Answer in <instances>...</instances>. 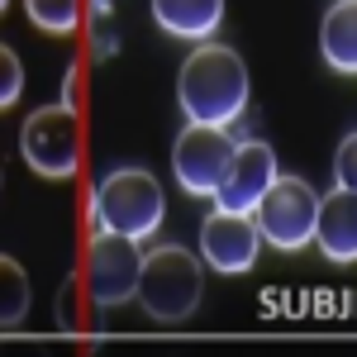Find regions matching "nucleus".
<instances>
[{"mask_svg": "<svg viewBox=\"0 0 357 357\" xmlns=\"http://www.w3.org/2000/svg\"><path fill=\"white\" fill-rule=\"evenodd\" d=\"M176 100L191 124H238L248 110V67L224 43H200L176 77Z\"/></svg>", "mask_w": 357, "mask_h": 357, "instance_id": "obj_1", "label": "nucleus"}, {"mask_svg": "<svg viewBox=\"0 0 357 357\" xmlns=\"http://www.w3.org/2000/svg\"><path fill=\"white\" fill-rule=\"evenodd\" d=\"M138 305L153 324H186L200 301H205V262L181 243H158L143 252V272H138Z\"/></svg>", "mask_w": 357, "mask_h": 357, "instance_id": "obj_2", "label": "nucleus"}, {"mask_svg": "<svg viewBox=\"0 0 357 357\" xmlns=\"http://www.w3.org/2000/svg\"><path fill=\"white\" fill-rule=\"evenodd\" d=\"M91 220L96 229H114L124 238H153L167 220L162 181L148 167H114L91 195Z\"/></svg>", "mask_w": 357, "mask_h": 357, "instance_id": "obj_3", "label": "nucleus"}, {"mask_svg": "<svg viewBox=\"0 0 357 357\" xmlns=\"http://www.w3.org/2000/svg\"><path fill=\"white\" fill-rule=\"evenodd\" d=\"M20 153H24V162L38 176L72 181L77 167H82V124H77V110H67L62 100L33 110L24 119V129H20Z\"/></svg>", "mask_w": 357, "mask_h": 357, "instance_id": "obj_4", "label": "nucleus"}, {"mask_svg": "<svg viewBox=\"0 0 357 357\" xmlns=\"http://www.w3.org/2000/svg\"><path fill=\"white\" fill-rule=\"evenodd\" d=\"M252 224L262 229V243H272L276 252H301V248L314 243L319 191L305 176H276V186L252 210Z\"/></svg>", "mask_w": 357, "mask_h": 357, "instance_id": "obj_5", "label": "nucleus"}, {"mask_svg": "<svg viewBox=\"0 0 357 357\" xmlns=\"http://www.w3.org/2000/svg\"><path fill=\"white\" fill-rule=\"evenodd\" d=\"M238 153V138L220 129V124H186L176 134V148H172V176L176 186L195 200H215L224 172Z\"/></svg>", "mask_w": 357, "mask_h": 357, "instance_id": "obj_6", "label": "nucleus"}, {"mask_svg": "<svg viewBox=\"0 0 357 357\" xmlns=\"http://www.w3.org/2000/svg\"><path fill=\"white\" fill-rule=\"evenodd\" d=\"M138 272H143V252L138 238H124L114 229H96L86 243V291L96 310H114V305L134 301L138 296Z\"/></svg>", "mask_w": 357, "mask_h": 357, "instance_id": "obj_7", "label": "nucleus"}, {"mask_svg": "<svg viewBox=\"0 0 357 357\" xmlns=\"http://www.w3.org/2000/svg\"><path fill=\"white\" fill-rule=\"evenodd\" d=\"M262 252V229L252 224V215H234V210H210L200 224V257L224 276H243L257 267Z\"/></svg>", "mask_w": 357, "mask_h": 357, "instance_id": "obj_8", "label": "nucleus"}, {"mask_svg": "<svg viewBox=\"0 0 357 357\" xmlns=\"http://www.w3.org/2000/svg\"><path fill=\"white\" fill-rule=\"evenodd\" d=\"M281 167H276V153L257 138H238V153L224 172L220 191H215V205L220 210H234V215H252L262 205V195L276 186Z\"/></svg>", "mask_w": 357, "mask_h": 357, "instance_id": "obj_9", "label": "nucleus"}, {"mask_svg": "<svg viewBox=\"0 0 357 357\" xmlns=\"http://www.w3.org/2000/svg\"><path fill=\"white\" fill-rule=\"evenodd\" d=\"M314 243L333 267H353L357 262V191H329L319 195V224H314Z\"/></svg>", "mask_w": 357, "mask_h": 357, "instance_id": "obj_10", "label": "nucleus"}, {"mask_svg": "<svg viewBox=\"0 0 357 357\" xmlns=\"http://www.w3.org/2000/svg\"><path fill=\"white\" fill-rule=\"evenodd\" d=\"M148 5H153V24L162 29L167 38L205 43L224 24V0H148Z\"/></svg>", "mask_w": 357, "mask_h": 357, "instance_id": "obj_11", "label": "nucleus"}, {"mask_svg": "<svg viewBox=\"0 0 357 357\" xmlns=\"http://www.w3.org/2000/svg\"><path fill=\"white\" fill-rule=\"evenodd\" d=\"M319 53L338 77H357V0H338L324 15Z\"/></svg>", "mask_w": 357, "mask_h": 357, "instance_id": "obj_12", "label": "nucleus"}, {"mask_svg": "<svg viewBox=\"0 0 357 357\" xmlns=\"http://www.w3.org/2000/svg\"><path fill=\"white\" fill-rule=\"evenodd\" d=\"M24 319H29V276H24V267L5 252V257H0V333L10 338Z\"/></svg>", "mask_w": 357, "mask_h": 357, "instance_id": "obj_13", "label": "nucleus"}, {"mask_svg": "<svg viewBox=\"0 0 357 357\" xmlns=\"http://www.w3.org/2000/svg\"><path fill=\"white\" fill-rule=\"evenodd\" d=\"M24 10L43 33H72L82 24V0H24Z\"/></svg>", "mask_w": 357, "mask_h": 357, "instance_id": "obj_14", "label": "nucleus"}, {"mask_svg": "<svg viewBox=\"0 0 357 357\" xmlns=\"http://www.w3.org/2000/svg\"><path fill=\"white\" fill-rule=\"evenodd\" d=\"M20 96H24V67H20L15 48L5 43V48H0V110H15Z\"/></svg>", "mask_w": 357, "mask_h": 357, "instance_id": "obj_15", "label": "nucleus"}, {"mask_svg": "<svg viewBox=\"0 0 357 357\" xmlns=\"http://www.w3.org/2000/svg\"><path fill=\"white\" fill-rule=\"evenodd\" d=\"M333 181H338L343 191H357V129L343 134L338 153H333Z\"/></svg>", "mask_w": 357, "mask_h": 357, "instance_id": "obj_16", "label": "nucleus"}, {"mask_svg": "<svg viewBox=\"0 0 357 357\" xmlns=\"http://www.w3.org/2000/svg\"><path fill=\"white\" fill-rule=\"evenodd\" d=\"M82 276H67L62 281V296H57V329L62 333H77L82 329V319H77V296H82Z\"/></svg>", "mask_w": 357, "mask_h": 357, "instance_id": "obj_17", "label": "nucleus"}, {"mask_svg": "<svg viewBox=\"0 0 357 357\" xmlns=\"http://www.w3.org/2000/svg\"><path fill=\"white\" fill-rule=\"evenodd\" d=\"M77 77H82V67L67 62V72H62V105L67 110H77Z\"/></svg>", "mask_w": 357, "mask_h": 357, "instance_id": "obj_18", "label": "nucleus"}, {"mask_svg": "<svg viewBox=\"0 0 357 357\" xmlns=\"http://www.w3.org/2000/svg\"><path fill=\"white\" fill-rule=\"evenodd\" d=\"M96 5V15H110V0H91Z\"/></svg>", "mask_w": 357, "mask_h": 357, "instance_id": "obj_19", "label": "nucleus"}, {"mask_svg": "<svg viewBox=\"0 0 357 357\" xmlns=\"http://www.w3.org/2000/svg\"><path fill=\"white\" fill-rule=\"evenodd\" d=\"M0 5H10V0H0Z\"/></svg>", "mask_w": 357, "mask_h": 357, "instance_id": "obj_20", "label": "nucleus"}]
</instances>
